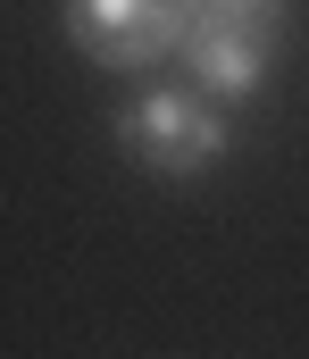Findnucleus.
<instances>
[{
	"mask_svg": "<svg viewBox=\"0 0 309 359\" xmlns=\"http://www.w3.org/2000/svg\"><path fill=\"white\" fill-rule=\"evenodd\" d=\"M184 76L234 109V100H259L268 76H276V25L268 17H184V42H176Z\"/></svg>",
	"mask_w": 309,
	"mask_h": 359,
	"instance_id": "nucleus-2",
	"label": "nucleus"
},
{
	"mask_svg": "<svg viewBox=\"0 0 309 359\" xmlns=\"http://www.w3.org/2000/svg\"><path fill=\"white\" fill-rule=\"evenodd\" d=\"M176 8L184 17H268V25L284 17V0H176Z\"/></svg>",
	"mask_w": 309,
	"mask_h": 359,
	"instance_id": "nucleus-4",
	"label": "nucleus"
},
{
	"mask_svg": "<svg viewBox=\"0 0 309 359\" xmlns=\"http://www.w3.org/2000/svg\"><path fill=\"white\" fill-rule=\"evenodd\" d=\"M226 109L201 84H151L134 109H117V142L151 168V176H201L226 159Z\"/></svg>",
	"mask_w": 309,
	"mask_h": 359,
	"instance_id": "nucleus-1",
	"label": "nucleus"
},
{
	"mask_svg": "<svg viewBox=\"0 0 309 359\" xmlns=\"http://www.w3.org/2000/svg\"><path fill=\"white\" fill-rule=\"evenodd\" d=\"M67 34L101 67H159L184 42V8L176 0H67Z\"/></svg>",
	"mask_w": 309,
	"mask_h": 359,
	"instance_id": "nucleus-3",
	"label": "nucleus"
}]
</instances>
